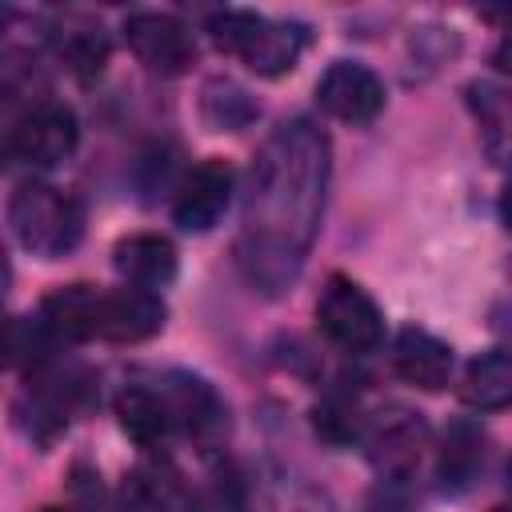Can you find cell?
<instances>
[{
    "instance_id": "obj_14",
    "label": "cell",
    "mask_w": 512,
    "mask_h": 512,
    "mask_svg": "<svg viewBox=\"0 0 512 512\" xmlns=\"http://www.w3.org/2000/svg\"><path fill=\"white\" fill-rule=\"evenodd\" d=\"M100 300H104L100 288L68 284V288H56L52 296H44L40 320L60 340H92V336H100Z\"/></svg>"
},
{
    "instance_id": "obj_8",
    "label": "cell",
    "mask_w": 512,
    "mask_h": 512,
    "mask_svg": "<svg viewBox=\"0 0 512 512\" xmlns=\"http://www.w3.org/2000/svg\"><path fill=\"white\" fill-rule=\"evenodd\" d=\"M316 100H320V108L328 116H336L344 124H368L384 108V84H380V76L372 68H364L356 60H336L320 76Z\"/></svg>"
},
{
    "instance_id": "obj_20",
    "label": "cell",
    "mask_w": 512,
    "mask_h": 512,
    "mask_svg": "<svg viewBox=\"0 0 512 512\" xmlns=\"http://www.w3.org/2000/svg\"><path fill=\"white\" fill-rule=\"evenodd\" d=\"M272 512H332V500L304 480H280L272 488Z\"/></svg>"
},
{
    "instance_id": "obj_19",
    "label": "cell",
    "mask_w": 512,
    "mask_h": 512,
    "mask_svg": "<svg viewBox=\"0 0 512 512\" xmlns=\"http://www.w3.org/2000/svg\"><path fill=\"white\" fill-rule=\"evenodd\" d=\"M60 60L76 72V76H96L104 64H108V36H104V28L100 24H92V20H76L72 28H64L60 32Z\"/></svg>"
},
{
    "instance_id": "obj_6",
    "label": "cell",
    "mask_w": 512,
    "mask_h": 512,
    "mask_svg": "<svg viewBox=\"0 0 512 512\" xmlns=\"http://www.w3.org/2000/svg\"><path fill=\"white\" fill-rule=\"evenodd\" d=\"M124 40H128L132 56L148 72H160V76H180L196 60L192 32L168 12H132L124 20Z\"/></svg>"
},
{
    "instance_id": "obj_24",
    "label": "cell",
    "mask_w": 512,
    "mask_h": 512,
    "mask_svg": "<svg viewBox=\"0 0 512 512\" xmlns=\"http://www.w3.org/2000/svg\"><path fill=\"white\" fill-rule=\"evenodd\" d=\"M496 512H508V508H496Z\"/></svg>"
},
{
    "instance_id": "obj_23",
    "label": "cell",
    "mask_w": 512,
    "mask_h": 512,
    "mask_svg": "<svg viewBox=\"0 0 512 512\" xmlns=\"http://www.w3.org/2000/svg\"><path fill=\"white\" fill-rule=\"evenodd\" d=\"M40 512H64V508H40Z\"/></svg>"
},
{
    "instance_id": "obj_7",
    "label": "cell",
    "mask_w": 512,
    "mask_h": 512,
    "mask_svg": "<svg viewBox=\"0 0 512 512\" xmlns=\"http://www.w3.org/2000/svg\"><path fill=\"white\" fill-rule=\"evenodd\" d=\"M76 136H80L76 112L48 100V104H36L32 112H24L16 120V128L8 136V152L16 160H24V164L48 168V164H60L64 156H72Z\"/></svg>"
},
{
    "instance_id": "obj_4",
    "label": "cell",
    "mask_w": 512,
    "mask_h": 512,
    "mask_svg": "<svg viewBox=\"0 0 512 512\" xmlns=\"http://www.w3.org/2000/svg\"><path fill=\"white\" fill-rule=\"evenodd\" d=\"M316 324L344 352H372L384 336V316L376 300L348 276H328L316 300Z\"/></svg>"
},
{
    "instance_id": "obj_10",
    "label": "cell",
    "mask_w": 512,
    "mask_h": 512,
    "mask_svg": "<svg viewBox=\"0 0 512 512\" xmlns=\"http://www.w3.org/2000/svg\"><path fill=\"white\" fill-rule=\"evenodd\" d=\"M228 200H232V168L224 160H204L184 176L172 204V220L184 232H208L224 216Z\"/></svg>"
},
{
    "instance_id": "obj_5",
    "label": "cell",
    "mask_w": 512,
    "mask_h": 512,
    "mask_svg": "<svg viewBox=\"0 0 512 512\" xmlns=\"http://www.w3.org/2000/svg\"><path fill=\"white\" fill-rule=\"evenodd\" d=\"M360 440H364L376 472H384L388 480H404L420 460L428 428H424L420 412H412L404 404H388L360 424Z\"/></svg>"
},
{
    "instance_id": "obj_22",
    "label": "cell",
    "mask_w": 512,
    "mask_h": 512,
    "mask_svg": "<svg viewBox=\"0 0 512 512\" xmlns=\"http://www.w3.org/2000/svg\"><path fill=\"white\" fill-rule=\"evenodd\" d=\"M12 352H20V328L0 316V368L12 360Z\"/></svg>"
},
{
    "instance_id": "obj_21",
    "label": "cell",
    "mask_w": 512,
    "mask_h": 512,
    "mask_svg": "<svg viewBox=\"0 0 512 512\" xmlns=\"http://www.w3.org/2000/svg\"><path fill=\"white\" fill-rule=\"evenodd\" d=\"M36 84H40V68H36L32 56H24V52L4 56V64H0V96H4V100L28 96Z\"/></svg>"
},
{
    "instance_id": "obj_3",
    "label": "cell",
    "mask_w": 512,
    "mask_h": 512,
    "mask_svg": "<svg viewBox=\"0 0 512 512\" xmlns=\"http://www.w3.org/2000/svg\"><path fill=\"white\" fill-rule=\"evenodd\" d=\"M8 224L20 240V248H28L40 260H56L64 252H72L84 236V212L72 196H64L52 184L28 180L12 192L8 200Z\"/></svg>"
},
{
    "instance_id": "obj_1",
    "label": "cell",
    "mask_w": 512,
    "mask_h": 512,
    "mask_svg": "<svg viewBox=\"0 0 512 512\" xmlns=\"http://www.w3.org/2000/svg\"><path fill=\"white\" fill-rule=\"evenodd\" d=\"M328 136L296 116L284 120L256 152L236 260L260 296H284L316 240L328 188Z\"/></svg>"
},
{
    "instance_id": "obj_16",
    "label": "cell",
    "mask_w": 512,
    "mask_h": 512,
    "mask_svg": "<svg viewBox=\"0 0 512 512\" xmlns=\"http://www.w3.org/2000/svg\"><path fill=\"white\" fill-rule=\"evenodd\" d=\"M460 396L468 408L476 412H496L512 400V356L504 348H492L484 356H476L464 372Z\"/></svg>"
},
{
    "instance_id": "obj_9",
    "label": "cell",
    "mask_w": 512,
    "mask_h": 512,
    "mask_svg": "<svg viewBox=\"0 0 512 512\" xmlns=\"http://www.w3.org/2000/svg\"><path fill=\"white\" fill-rule=\"evenodd\" d=\"M156 392L172 416V428H184L196 440H216L228 428V408L208 380L192 372H168Z\"/></svg>"
},
{
    "instance_id": "obj_17",
    "label": "cell",
    "mask_w": 512,
    "mask_h": 512,
    "mask_svg": "<svg viewBox=\"0 0 512 512\" xmlns=\"http://www.w3.org/2000/svg\"><path fill=\"white\" fill-rule=\"evenodd\" d=\"M116 416H120V428H124L136 444H144V448L160 444V440L172 432V416H168L160 392L148 388V384H128V388L116 396Z\"/></svg>"
},
{
    "instance_id": "obj_13",
    "label": "cell",
    "mask_w": 512,
    "mask_h": 512,
    "mask_svg": "<svg viewBox=\"0 0 512 512\" xmlns=\"http://www.w3.org/2000/svg\"><path fill=\"white\" fill-rule=\"evenodd\" d=\"M392 368L400 380L424 392H440L452 376V348L424 328H404L392 344Z\"/></svg>"
},
{
    "instance_id": "obj_15",
    "label": "cell",
    "mask_w": 512,
    "mask_h": 512,
    "mask_svg": "<svg viewBox=\"0 0 512 512\" xmlns=\"http://www.w3.org/2000/svg\"><path fill=\"white\" fill-rule=\"evenodd\" d=\"M480 468H484V432H480V424H468V420L448 424L444 444H440V460H436L440 484L460 492L476 480Z\"/></svg>"
},
{
    "instance_id": "obj_2",
    "label": "cell",
    "mask_w": 512,
    "mask_h": 512,
    "mask_svg": "<svg viewBox=\"0 0 512 512\" xmlns=\"http://www.w3.org/2000/svg\"><path fill=\"white\" fill-rule=\"evenodd\" d=\"M208 32L220 52L240 56L256 76H284L296 68L308 48V24L300 20H268L256 12H220L208 20Z\"/></svg>"
},
{
    "instance_id": "obj_18",
    "label": "cell",
    "mask_w": 512,
    "mask_h": 512,
    "mask_svg": "<svg viewBox=\"0 0 512 512\" xmlns=\"http://www.w3.org/2000/svg\"><path fill=\"white\" fill-rule=\"evenodd\" d=\"M200 112H204V120L212 128L240 132V128H248L256 120L260 108H256V100L240 84H232V80H208L204 84V96H200Z\"/></svg>"
},
{
    "instance_id": "obj_12",
    "label": "cell",
    "mask_w": 512,
    "mask_h": 512,
    "mask_svg": "<svg viewBox=\"0 0 512 512\" xmlns=\"http://www.w3.org/2000/svg\"><path fill=\"white\" fill-rule=\"evenodd\" d=\"M112 268L128 280V288H164L176 276V248L168 236L156 232H132L124 240H116L112 248Z\"/></svg>"
},
{
    "instance_id": "obj_11",
    "label": "cell",
    "mask_w": 512,
    "mask_h": 512,
    "mask_svg": "<svg viewBox=\"0 0 512 512\" xmlns=\"http://www.w3.org/2000/svg\"><path fill=\"white\" fill-rule=\"evenodd\" d=\"M160 328H164V304L156 292H144V288L104 292V300H100V336L104 340L136 344V340L156 336Z\"/></svg>"
}]
</instances>
